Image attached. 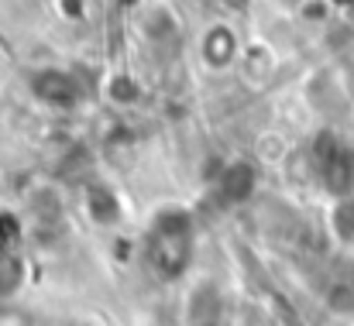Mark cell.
<instances>
[{"mask_svg":"<svg viewBox=\"0 0 354 326\" xmlns=\"http://www.w3.org/2000/svg\"><path fill=\"white\" fill-rule=\"evenodd\" d=\"M148 261L162 278H179L193 261V220L183 210H162L148 233Z\"/></svg>","mask_w":354,"mask_h":326,"instance_id":"1","label":"cell"},{"mask_svg":"<svg viewBox=\"0 0 354 326\" xmlns=\"http://www.w3.org/2000/svg\"><path fill=\"white\" fill-rule=\"evenodd\" d=\"M31 90L41 104L48 107H76L83 90H80V79L66 69H41L31 76Z\"/></svg>","mask_w":354,"mask_h":326,"instance_id":"2","label":"cell"},{"mask_svg":"<svg viewBox=\"0 0 354 326\" xmlns=\"http://www.w3.org/2000/svg\"><path fill=\"white\" fill-rule=\"evenodd\" d=\"M254 189V169L248 162H234L224 175H221V196L227 203H244Z\"/></svg>","mask_w":354,"mask_h":326,"instance_id":"3","label":"cell"},{"mask_svg":"<svg viewBox=\"0 0 354 326\" xmlns=\"http://www.w3.org/2000/svg\"><path fill=\"white\" fill-rule=\"evenodd\" d=\"M234 35H231V28H224V24H217V28H210V35L203 38V59L214 66V69H224L231 59H234Z\"/></svg>","mask_w":354,"mask_h":326,"instance_id":"4","label":"cell"},{"mask_svg":"<svg viewBox=\"0 0 354 326\" xmlns=\"http://www.w3.org/2000/svg\"><path fill=\"white\" fill-rule=\"evenodd\" d=\"M86 210L97 223H114L120 217V207H118V196L107 189V186H93L90 196H86Z\"/></svg>","mask_w":354,"mask_h":326,"instance_id":"5","label":"cell"},{"mask_svg":"<svg viewBox=\"0 0 354 326\" xmlns=\"http://www.w3.org/2000/svg\"><path fill=\"white\" fill-rule=\"evenodd\" d=\"M189 306H193V320H196V323H200V320H217L221 296H217V289H214V285H200V289L193 292Z\"/></svg>","mask_w":354,"mask_h":326,"instance_id":"6","label":"cell"},{"mask_svg":"<svg viewBox=\"0 0 354 326\" xmlns=\"http://www.w3.org/2000/svg\"><path fill=\"white\" fill-rule=\"evenodd\" d=\"M21 282H24V265L10 251H0V296L17 292Z\"/></svg>","mask_w":354,"mask_h":326,"instance_id":"7","label":"cell"},{"mask_svg":"<svg viewBox=\"0 0 354 326\" xmlns=\"http://www.w3.org/2000/svg\"><path fill=\"white\" fill-rule=\"evenodd\" d=\"M330 220H334V230H337L341 237H348V240H351L354 237V200H341V203L334 207Z\"/></svg>","mask_w":354,"mask_h":326,"instance_id":"8","label":"cell"},{"mask_svg":"<svg viewBox=\"0 0 354 326\" xmlns=\"http://www.w3.org/2000/svg\"><path fill=\"white\" fill-rule=\"evenodd\" d=\"M17 240H21V223H17V217L7 213V210H0V251H10Z\"/></svg>","mask_w":354,"mask_h":326,"instance_id":"9","label":"cell"},{"mask_svg":"<svg viewBox=\"0 0 354 326\" xmlns=\"http://www.w3.org/2000/svg\"><path fill=\"white\" fill-rule=\"evenodd\" d=\"M111 100H124V104L138 100V86H134L127 76H118V79L111 83Z\"/></svg>","mask_w":354,"mask_h":326,"instance_id":"10","label":"cell"},{"mask_svg":"<svg viewBox=\"0 0 354 326\" xmlns=\"http://www.w3.org/2000/svg\"><path fill=\"white\" fill-rule=\"evenodd\" d=\"M196 326H221V323H217V320H200Z\"/></svg>","mask_w":354,"mask_h":326,"instance_id":"11","label":"cell"}]
</instances>
